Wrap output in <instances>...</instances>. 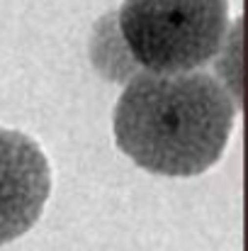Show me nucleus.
I'll return each mask as SVG.
<instances>
[{
    "label": "nucleus",
    "instance_id": "2",
    "mask_svg": "<svg viewBox=\"0 0 248 251\" xmlns=\"http://www.w3.org/2000/svg\"><path fill=\"white\" fill-rule=\"evenodd\" d=\"M119 37L149 74L200 71L229 29V0H122Z\"/></svg>",
    "mask_w": 248,
    "mask_h": 251
},
{
    "label": "nucleus",
    "instance_id": "3",
    "mask_svg": "<svg viewBox=\"0 0 248 251\" xmlns=\"http://www.w3.org/2000/svg\"><path fill=\"white\" fill-rule=\"evenodd\" d=\"M51 193V166L42 147L20 129L0 127V244L34 227Z\"/></svg>",
    "mask_w": 248,
    "mask_h": 251
},
{
    "label": "nucleus",
    "instance_id": "1",
    "mask_svg": "<svg viewBox=\"0 0 248 251\" xmlns=\"http://www.w3.org/2000/svg\"><path fill=\"white\" fill-rule=\"evenodd\" d=\"M239 102L209 71L136 74L112 112L119 151L161 176H197L219 161Z\"/></svg>",
    "mask_w": 248,
    "mask_h": 251
}]
</instances>
